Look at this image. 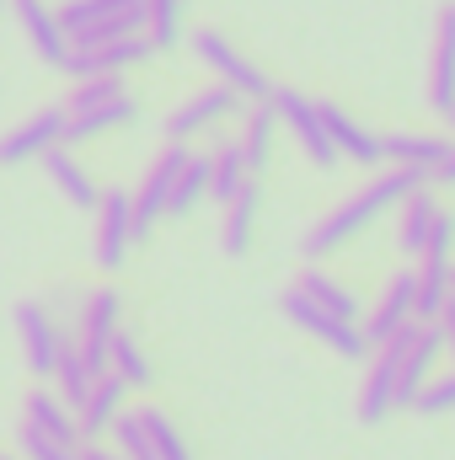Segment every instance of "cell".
<instances>
[{"label": "cell", "instance_id": "4fadbf2b", "mask_svg": "<svg viewBox=\"0 0 455 460\" xmlns=\"http://www.w3.org/2000/svg\"><path fill=\"white\" fill-rule=\"evenodd\" d=\"M429 108L455 113V5H440L434 16V43H429Z\"/></svg>", "mask_w": 455, "mask_h": 460}, {"label": "cell", "instance_id": "f35d334b", "mask_svg": "<svg viewBox=\"0 0 455 460\" xmlns=\"http://www.w3.org/2000/svg\"><path fill=\"white\" fill-rule=\"evenodd\" d=\"M434 332H440V348H445V353L455 358V300L445 305V311H440V322H434Z\"/></svg>", "mask_w": 455, "mask_h": 460}, {"label": "cell", "instance_id": "7a4b0ae2", "mask_svg": "<svg viewBox=\"0 0 455 460\" xmlns=\"http://www.w3.org/2000/svg\"><path fill=\"white\" fill-rule=\"evenodd\" d=\"M193 54L215 70V81L220 86H230L241 102H268L273 97V81L263 75V65H252L230 38H220L215 27H204V32H193Z\"/></svg>", "mask_w": 455, "mask_h": 460}, {"label": "cell", "instance_id": "f546056e", "mask_svg": "<svg viewBox=\"0 0 455 460\" xmlns=\"http://www.w3.org/2000/svg\"><path fill=\"white\" fill-rule=\"evenodd\" d=\"M145 0H65L54 16H59V27L76 38L81 27H92V22H103V16H123V11H139Z\"/></svg>", "mask_w": 455, "mask_h": 460}, {"label": "cell", "instance_id": "83f0119b", "mask_svg": "<svg viewBox=\"0 0 455 460\" xmlns=\"http://www.w3.org/2000/svg\"><path fill=\"white\" fill-rule=\"evenodd\" d=\"M434 220H440V204H434L429 188H418V193L402 199V246H407L413 257H424V246H429V235H434Z\"/></svg>", "mask_w": 455, "mask_h": 460}, {"label": "cell", "instance_id": "52a82bcc", "mask_svg": "<svg viewBox=\"0 0 455 460\" xmlns=\"http://www.w3.org/2000/svg\"><path fill=\"white\" fill-rule=\"evenodd\" d=\"M236 113H241V97L215 81L210 92H193L188 102H177L172 113L161 118V134H166V145H188L193 134H204V128H215V123H226Z\"/></svg>", "mask_w": 455, "mask_h": 460}, {"label": "cell", "instance_id": "3957f363", "mask_svg": "<svg viewBox=\"0 0 455 460\" xmlns=\"http://www.w3.org/2000/svg\"><path fill=\"white\" fill-rule=\"evenodd\" d=\"M118 316H123V300L118 289H92L81 295V316H76V353L92 375H108V348L118 338Z\"/></svg>", "mask_w": 455, "mask_h": 460}, {"label": "cell", "instance_id": "d6a6232c", "mask_svg": "<svg viewBox=\"0 0 455 460\" xmlns=\"http://www.w3.org/2000/svg\"><path fill=\"white\" fill-rule=\"evenodd\" d=\"M139 423H145V439H150L156 460H193L188 439L177 434V423H172V418H166L161 407H145V412H139Z\"/></svg>", "mask_w": 455, "mask_h": 460}, {"label": "cell", "instance_id": "ac0fdd59", "mask_svg": "<svg viewBox=\"0 0 455 460\" xmlns=\"http://www.w3.org/2000/svg\"><path fill=\"white\" fill-rule=\"evenodd\" d=\"M123 396H129V385L118 380L113 369L92 380V396H86V407L76 412V423H81V439H86V445H92V439H103V434L113 429V418L123 412Z\"/></svg>", "mask_w": 455, "mask_h": 460}, {"label": "cell", "instance_id": "e0dca14e", "mask_svg": "<svg viewBox=\"0 0 455 460\" xmlns=\"http://www.w3.org/2000/svg\"><path fill=\"white\" fill-rule=\"evenodd\" d=\"M317 108H322L327 139H333V150H338V155H348L353 166H380V139H375L364 123H353L338 102H317Z\"/></svg>", "mask_w": 455, "mask_h": 460}, {"label": "cell", "instance_id": "4316f807", "mask_svg": "<svg viewBox=\"0 0 455 460\" xmlns=\"http://www.w3.org/2000/svg\"><path fill=\"white\" fill-rule=\"evenodd\" d=\"M273 128H279V118H273V108L268 102H252L246 108V128H241V155H246V172L257 177L263 166H268V155H273Z\"/></svg>", "mask_w": 455, "mask_h": 460}, {"label": "cell", "instance_id": "7bdbcfd3", "mask_svg": "<svg viewBox=\"0 0 455 460\" xmlns=\"http://www.w3.org/2000/svg\"><path fill=\"white\" fill-rule=\"evenodd\" d=\"M451 123H455V113H451Z\"/></svg>", "mask_w": 455, "mask_h": 460}, {"label": "cell", "instance_id": "d590c367", "mask_svg": "<svg viewBox=\"0 0 455 460\" xmlns=\"http://www.w3.org/2000/svg\"><path fill=\"white\" fill-rule=\"evenodd\" d=\"M424 418H440V412H455V369L451 375H440V380H429L424 391H418V402H413Z\"/></svg>", "mask_w": 455, "mask_h": 460}, {"label": "cell", "instance_id": "5b68a950", "mask_svg": "<svg viewBox=\"0 0 455 460\" xmlns=\"http://www.w3.org/2000/svg\"><path fill=\"white\" fill-rule=\"evenodd\" d=\"M97 235H92V252H97V262L113 273L129 262V246H134V193L129 188H103V199H97Z\"/></svg>", "mask_w": 455, "mask_h": 460}, {"label": "cell", "instance_id": "8d00e7d4", "mask_svg": "<svg viewBox=\"0 0 455 460\" xmlns=\"http://www.w3.org/2000/svg\"><path fill=\"white\" fill-rule=\"evenodd\" d=\"M16 445H22V460H81V445H76V450H70V445H54V439H43V434L27 429V423H22V439H16Z\"/></svg>", "mask_w": 455, "mask_h": 460}, {"label": "cell", "instance_id": "44dd1931", "mask_svg": "<svg viewBox=\"0 0 455 460\" xmlns=\"http://www.w3.org/2000/svg\"><path fill=\"white\" fill-rule=\"evenodd\" d=\"M317 311H327V316H338V322H359L364 316V305H359V295L348 289V284H338L333 273H322L317 262H306V273H300V284H295Z\"/></svg>", "mask_w": 455, "mask_h": 460}, {"label": "cell", "instance_id": "ba28073f", "mask_svg": "<svg viewBox=\"0 0 455 460\" xmlns=\"http://www.w3.org/2000/svg\"><path fill=\"white\" fill-rule=\"evenodd\" d=\"M284 316H290L300 332H311L317 343H327L333 353H343V358H370V338H364V327H359V322H338V316H327V311H317L300 289H290V295H284Z\"/></svg>", "mask_w": 455, "mask_h": 460}, {"label": "cell", "instance_id": "74e56055", "mask_svg": "<svg viewBox=\"0 0 455 460\" xmlns=\"http://www.w3.org/2000/svg\"><path fill=\"white\" fill-rule=\"evenodd\" d=\"M451 246H455V220L440 209V220H434V235H429L424 257H440V262H451Z\"/></svg>", "mask_w": 455, "mask_h": 460}, {"label": "cell", "instance_id": "2e32d148", "mask_svg": "<svg viewBox=\"0 0 455 460\" xmlns=\"http://www.w3.org/2000/svg\"><path fill=\"white\" fill-rule=\"evenodd\" d=\"M38 161H43V172H49V182H54V188H59V193H65V199H70L76 209H97V199H103V188H97V177H92V172H86V166H81V161H76V155H70L65 145H54V150H43Z\"/></svg>", "mask_w": 455, "mask_h": 460}, {"label": "cell", "instance_id": "9a60e30c", "mask_svg": "<svg viewBox=\"0 0 455 460\" xmlns=\"http://www.w3.org/2000/svg\"><path fill=\"white\" fill-rule=\"evenodd\" d=\"M16 16H22V32L32 38L38 59H43L49 70H65V59H70V32L59 27V16L49 11V0H16Z\"/></svg>", "mask_w": 455, "mask_h": 460}, {"label": "cell", "instance_id": "f6af8a7d", "mask_svg": "<svg viewBox=\"0 0 455 460\" xmlns=\"http://www.w3.org/2000/svg\"><path fill=\"white\" fill-rule=\"evenodd\" d=\"M0 460H5V456H0Z\"/></svg>", "mask_w": 455, "mask_h": 460}, {"label": "cell", "instance_id": "484cf974", "mask_svg": "<svg viewBox=\"0 0 455 460\" xmlns=\"http://www.w3.org/2000/svg\"><path fill=\"white\" fill-rule=\"evenodd\" d=\"M204 199H210V155H193V150H188V161H183V172H177V182H172L166 220H183V215H193Z\"/></svg>", "mask_w": 455, "mask_h": 460}, {"label": "cell", "instance_id": "d6986e66", "mask_svg": "<svg viewBox=\"0 0 455 460\" xmlns=\"http://www.w3.org/2000/svg\"><path fill=\"white\" fill-rule=\"evenodd\" d=\"M257 209H263V188H257V177H252V182L226 204V226H220V252H226V257H246V252H252Z\"/></svg>", "mask_w": 455, "mask_h": 460}, {"label": "cell", "instance_id": "d4e9b609", "mask_svg": "<svg viewBox=\"0 0 455 460\" xmlns=\"http://www.w3.org/2000/svg\"><path fill=\"white\" fill-rule=\"evenodd\" d=\"M445 305H451V262L424 257V268H418V295H413V322L434 327Z\"/></svg>", "mask_w": 455, "mask_h": 460}, {"label": "cell", "instance_id": "30bf717a", "mask_svg": "<svg viewBox=\"0 0 455 460\" xmlns=\"http://www.w3.org/2000/svg\"><path fill=\"white\" fill-rule=\"evenodd\" d=\"M16 332H22V348H27V369L32 375H54L59 369V358H65V332L54 327V311L43 305V300H22L16 305Z\"/></svg>", "mask_w": 455, "mask_h": 460}, {"label": "cell", "instance_id": "836d02e7", "mask_svg": "<svg viewBox=\"0 0 455 460\" xmlns=\"http://www.w3.org/2000/svg\"><path fill=\"white\" fill-rule=\"evenodd\" d=\"M118 97H129V86H123V75H86V81H76V92H70V102H65V113H86V108H108Z\"/></svg>", "mask_w": 455, "mask_h": 460}, {"label": "cell", "instance_id": "7402d4cb", "mask_svg": "<svg viewBox=\"0 0 455 460\" xmlns=\"http://www.w3.org/2000/svg\"><path fill=\"white\" fill-rule=\"evenodd\" d=\"M134 118H139V102L134 97H118L108 108H86V113H65V145H86L97 134H113L123 123H134Z\"/></svg>", "mask_w": 455, "mask_h": 460}, {"label": "cell", "instance_id": "277c9868", "mask_svg": "<svg viewBox=\"0 0 455 460\" xmlns=\"http://www.w3.org/2000/svg\"><path fill=\"white\" fill-rule=\"evenodd\" d=\"M268 108L273 118L300 139V150H306V161L311 166H338V150H333V139H327V123H322V108L317 102H306L300 92H284V86H273V97H268Z\"/></svg>", "mask_w": 455, "mask_h": 460}, {"label": "cell", "instance_id": "8992f818", "mask_svg": "<svg viewBox=\"0 0 455 460\" xmlns=\"http://www.w3.org/2000/svg\"><path fill=\"white\" fill-rule=\"evenodd\" d=\"M183 161H188V145H166V150L150 161L145 182L134 188V241H145L150 230L166 220V204H172V182H177Z\"/></svg>", "mask_w": 455, "mask_h": 460}, {"label": "cell", "instance_id": "4dcf8cb0", "mask_svg": "<svg viewBox=\"0 0 455 460\" xmlns=\"http://www.w3.org/2000/svg\"><path fill=\"white\" fill-rule=\"evenodd\" d=\"M108 369H113L129 391H145V385H150V375H156V369H150V358L139 353V343H134L129 332H118V338H113V348H108Z\"/></svg>", "mask_w": 455, "mask_h": 460}, {"label": "cell", "instance_id": "f1b7e54d", "mask_svg": "<svg viewBox=\"0 0 455 460\" xmlns=\"http://www.w3.org/2000/svg\"><path fill=\"white\" fill-rule=\"evenodd\" d=\"M92 369L81 364V353H76V343H65V358H59V369H54V385H59V402L70 407V412H81L86 407V396H92Z\"/></svg>", "mask_w": 455, "mask_h": 460}, {"label": "cell", "instance_id": "ee69618b", "mask_svg": "<svg viewBox=\"0 0 455 460\" xmlns=\"http://www.w3.org/2000/svg\"><path fill=\"white\" fill-rule=\"evenodd\" d=\"M0 5H5V0H0Z\"/></svg>", "mask_w": 455, "mask_h": 460}, {"label": "cell", "instance_id": "cb8c5ba5", "mask_svg": "<svg viewBox=\"0 0 455 460\" xmlns=\"http://www.w3.org/2000/svg\"><path fill=\"white\" fill-rule=\"evenodd\" d=\"M252 182V172H246V155H241V145L236 139H220L215 150H210V199L226 209L230 199L241 193Z\"/></svg>", "mask_w": 455, "mask_h": 460}, {"label": "cell", "instance_id": "1f68e13d", "mask_svg": "<svg viewBox=\"0 0 455 460\" xmlns=\"http://www.w3.org/2000/svg\"><path fill=\"white\" fill-rule=\"evenodd\" d=\"M145 38L150 49H177L183 38V0H145Z\"/></svg>", "mask_w": 455, "mask_h": 460}, {"label": "cell", "instance_id": "5bb4252c", "mask_svg": "<svg viewBox=\"0 0 455 460\" xmlns=\"http://www.w3.org/2000/svg\"><path fill=\"white\" fill-rule=\"evenodd\" d=\"M397 412V343L370 348V375H364V391H359V423H386Z\"/></svg>", "mask_w": 455, "mask_h": 460}, {"label": "cell", "instance_id": "6da1fadb", "mask_svg": "<svg viewBox=\"0 0 455 460\" xmlns=\"http://www.w3.org/2000/svg\"><path fill=\"white\" fill-rule=\"evenodd\" d=\"M418 188H429V177H424V172H407V166H391V172L370 177L359 193L343 199L327 220H317V226L300 235V257H306V262H322V257L343 252L353 235H364L386 209H397V204H402L407 193H418Z\"/></svg>", "mask_w": 455, "mask_h": 460}, {"label": "cell", "instance_id": "ab89813d", "mask_svg": "<svg viewBox=\"0 0 455 460\" xmlns=\"http://www.w3.org/2000/svg\"><path fill=\"white\" fill-rule=\"evenodd\" d=\"M429 182H440V188H455V139L445 145V155H440V166L429 172Z\"/></svg>", "mask_w": 455, "mask_h": 460}, {"label": "cell", "instance_id": "b9f144b4", "mask_svg": "<svg viewBox=\"0 0 455 460\" xmlns=\"http://www.w3.org/2000/svg\"><path fill=\"white\" fill-rule=\"evenodd\" d=\"M451 300H455V268H451Z\"/></svg>", "mask_w": 455, "mask_h": 460}, {"label": "cell", "instance_id": "ffe728a7", "mask_svg": "<svg viewBox=\"0 0 455 460\" xmlns=\"http://www.w3.org/2000/svg\"><path fill=\"white\" fill-rule=\"evenodd\" d=\"M27 429H38V434L54 439V445H70V450L81 445V423H76V412L59 402V391H43V385L27 396Z\"/></svg>", "mask_w": 455, "mask_h": 460}, {"label": "cell", "instance_id": "9c48e42d", "mask_svg": "<svg viewBox=\"0 0 455 460\" xmlns=\"http://www.w3.org/2000/svg\"><path fill=\"white\" fill-rule=\"evenodd\" d=\"M413 295H418V268H402V273H391V279H386V289H380L375 311H364V316H359V327H364L370 348L391 343V338L413 322Z\"/></svg>", "mask_w": 455, "mask_h": 460}, {"label": "cell", "instance_id": "8fae6325", "mask_svg": "<svg viewBox=\"0 0 455 460\" xmlns=\"http://www.w3.org/2000/svg\"><path fill=\"white\" fill-rule=\"evenodd\" d=\"M150 54H156V49H150L145 32H134V38H113V43H92V49H76V43H70L65 75H76V81H86V75H123L129 65H145Z\"/></svg>", "mask_w": 455, "mask_h": 460}, {"label": "cell", "instance_id": "603a6c76", "mask_svg": "<svg viewBox=\"0 0 455 460\" xmlns=\"http://www.w3.org/2000/svg\"><path fill=\"white\" fill-rule=\"evenodd\" d=\"M445 145L451 139H434V134H386L380 139V161H391V166H407V172H434L440 166V155H445Z\"/></svg>", "mask_w": 455, "mask_h": 460}, {"label": "cell", "instance_id": "60d3db41", "mask_svg": "<svg viewBox=\"0 0 455 460\" xmlns=\"http://www.w3.org/2000/svg\"><path fill=\"white\" fill-rule=\"evenodd\" d=\"M81 460H123V456L108 450V445H81Z\"/></svg>", "mask_w": 455, "mask_h": 460}, {"label": "cell", "instance_id": "e575fe53", "mask_svg": "<svg viewBox=\"0 0 455 460\" xmlns=\"http://www.w3.org/2000/svg\"><path fill=\"white\" fill-rule=\"evenodd\" d=\"M108 434H113V450H118L123 460H156L150 439H145V423H139V412H118Z\"/></svg>", "mask_w": 455, "mask_h": 460}, {"label": "cell", "instance_id": "7c38bea8", "mask_svg": "<svg viewBox=\"0 0 455 460\" xmlns=\"http://www.w3.org/2000/svg\"><path fill=\"white\" fill-rule=\"evenodd\" d=\"M54 145H65V108H43V113H32L27 123H16L11 134H0V166L38 161Z\"/></svg>", "mask_w": 455, "mask_h": 460}]
</instances>
